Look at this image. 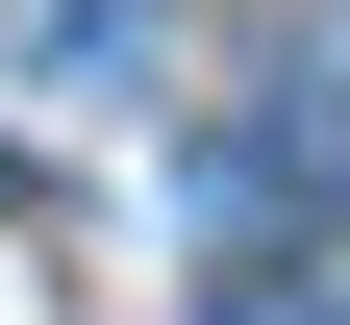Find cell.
<instances>
[{"label": "cell", "instance_id": "cell-1", "mask_svg": "<svg viewBox=\"0 0 350 325\" xmlns=\"http://www.w3.org/2000/svg\"><path fill=\"white\" fill-rule=\"evenodd\" d=\"M175 200H200V250H275L300 200H350V51H300V75H250V101L200 125V175H175Z\"/></svg>", "mask_w": 350, "mask_h": 325}, {"label": "cell", "instance_id": "cell-2", "mask_svg": "<svg viewBox=\"0 0 350 325\" xmlns=\"http://www.w3.org/2000/svg\"><path fill=\"white\" fill-rule=\"evenodd\" d=\"M175 51V0H25L0 25V75H51V101H100V75H150Z\"/></svg>", "mask_w": 350, "mask_h": 325}, {"label": "cell", "instance_id": "cell-3", "mask_svg": "<svg viewBox=\"0 0 350 325\" xmlns=\"http://www.w3.org/2000/svg\"><path fill=\"white\" fill-rule=\"evenodd\" d=\"M200 325H350V300H325L300 250H250V275H200Z\"/></svg>", "mask_w": 350, "mask_h": 325}]
</instances>
